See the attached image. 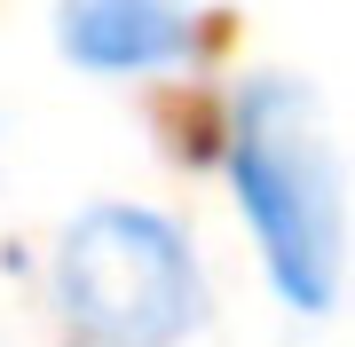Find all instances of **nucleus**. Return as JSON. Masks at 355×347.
I'll list each match as a JSON object with an SVG mask.
<instances>
[{
	"mask_svg": "<svg viewBox=\"0 0 355 347\" xmlns=\"http://www.w3.org/2000/svg\"><path fill=\"white\" fill-rule=\"evenodd\" d=\"M55 308L87 347H182L205 316V269L182 221L95 206L55 244Z\"/></svg>",
	"mask_w": 355,
	"mask_h": 347,
	"instance_id": "nucleus-2",
	"label": "nucleus"
},
{
	"mask_svg": "<svg viewBox=\"0 0 355 347\" xmlns=\"http://www.w3.org/2000/svg\"><path fill=\"white\" fill-rule=\"evenodd\" d=\"M229 181L261 237V260L292 308H331L340 292V158L324 111L292 79H253L229 111Z\"/></svg>",
	"mask_w": 355,
	"mask_h": 347,
	"instance_id": "nucleus-1",
	"label": "nucleus"
},
{
	"mask_svg": "<svg viewBox=\"0 0 355 347\" xmlns=\"http://www.w3.org/2000/svg\"><path fill=\"white\" fill-rule=\"evenodd\" d=\"M55 32L87 71H166L198 48V16L182 0H64Z\"/></svg>",
	"mask_w": 355,
	"mask_h": 347,
	"instance_id": "nucleus-3",
	"label": "nucleus"
}]
</instances>
